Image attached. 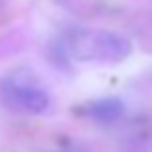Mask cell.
I'll return each instance as SVG.
<instances>
[{
	"instance_id": "cell-4",
	"label": "cell",
	"mask_w": 152,
	"mask_h": 152,
	"mask_svg": "<svg viewBox=\"0 0 152 152\" xmlns=\"http://www.w3.org/2000/svg\"><path fill=\"white\" fill-rule=\"evenodd\" d=\"M58 152H88L86 148L78 146V144H68V146H64L63 150H58Z\"/></svg>"
},
{
	"instance_id": "cell-2",
	"label": "cell",
	"mask_w": 152,
	"mask_h": 152,
	"mask_svg": "<svg viewBox=\"0 0 152 152\" xmlns=\"http://www.w3.org/2000/svg\"><path fill=\"white\" fill-rule=\"evenodd\" d=\"M0 99L12 111L29 113V115H41L51 105L47 90L29 70H16L2 78Z\"/></svg>"
},
{
	"instance_id": "cell-1",
	"label": "cell",
	"mask_w": 152,
	"mask_h": 152,
	"mask_svg": "<svg viewBox=\"0 0 152 152\" xmlns=\"http://www.w3.org/2000/svg\"><path fill=\"white\" fill-rule=\"evenodd\" d=\"M133 51V45L121 33L96 31V29H76L70 31L58 43L57 53L74 61H125Z\"/></svg>"
},
{
	"instance_id": "cell-3",
	"label": "cell",
	"mask_w": 152,
	"mask_h": 152,
	"mask_svg": "<svg viewBox=\"0 0 152 152\" xmlns=\"http://www.w3.org/2000/svg\"><path fill=\"white\" fill-rule=\"evenodd\" d=\"M84 113L98 123H113V121L121 119V115L125 113V105L119 98L109 96V98H99L90 102L84 107Z\"/></svg>"
}]
</instances>
